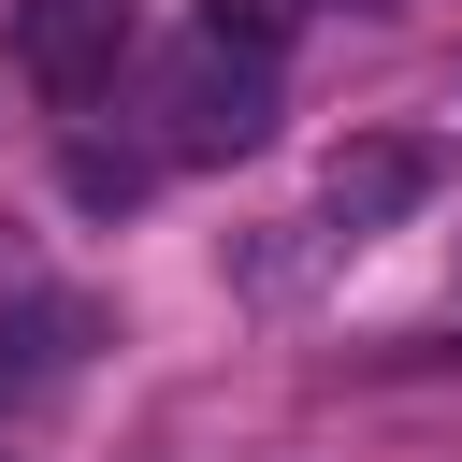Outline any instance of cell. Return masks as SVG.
<instances>
[{"mask_svg":"<svg viewBox=\"0 0 462 462\" xmlns=\"http://www.w3.org/2000/svg\"><path fill=\"white\" fill-rule=\"evenodd\" d=\"M144 144H159L173 173H202V159H260V144H274V58L188 29V43L144 72Z\"/></svg>","mask_w":462,"mask_h":462,"instance_id":"6da1fadb","label":"cell"},{"mask_svg":"<svg viewBox=\"0 0 462 462\" xmlns=\"http://www.w3.org/2000/svg\"><path fill=\"white\" fill-rule=\"evenodd\" d=\"M130 43H144V0H14V72H29L58 116H72V101H116Z\"/></svg>","mask_w":462,"mask_h":462,"instance_id":"7a4b0ae2","label":"cell"},{"mask_svg":"<svg viewBox=\"0 0 462 462\" xmlns=\"http://www.w3.org/2000/svg\"><path fill=\"white\" fill-rule=\"evenodd\" d=\"M433 188H448V144H433V130H375V144H346V159L318 173V217H303V231H318V245H375V231L419 217Z\"/></svg>","mask_w":462,"mask_h":462,"instance_id":"3957f363","label":"cell"},{"mask_svg":"<svg viewBox=\"0 0 462 462\" xmlns=\"http://www.w3.org/2000/svg\"><path fill=\"white\" fill-rule=\"evenodd\" d=\"M72 332H87L72 303H14V318H0V390H29V375H58V361H72Z\"/></svg>","mask_w":462,"mask_h":462,"instance_id":"277c9868","label":"cell"},{"mask_svg":"<svg viewBox=\"0 0 462 462\" xmlns=\"http://www.w3.org/2000/svg\"><path fill=\"white\" fill-rule=\"evenodd\" d=\"M303 0H202V43H245V58H289Z\"/></svg>","mask_w":462,"mask_h":462,"instance_id":"5b68a950","label":"cell"},{"mask_svg":"<svg viewBox=\"0 0 462 462\" xmlns=\"http://www.w3.org/2000/svg\"><path fill=\"white\" fill-rule=\"evenodd\" d=\"M375 14H390V0H375Z\"/></svg>","mask_w":462,"mask_h":462,"instance_id":"8992f818","label":"cell"}]
</instances>
